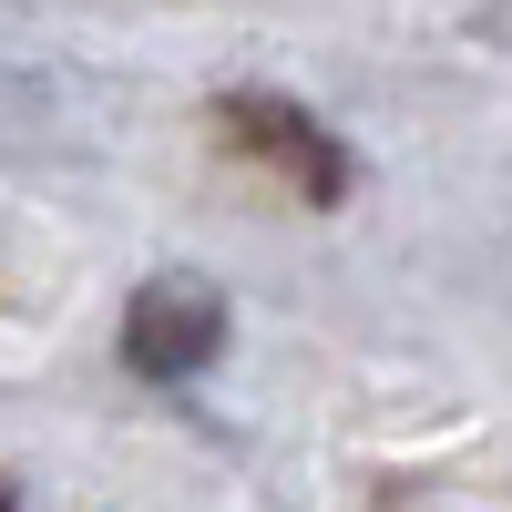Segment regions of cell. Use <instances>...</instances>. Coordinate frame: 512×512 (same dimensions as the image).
Masks as SVG:
<instances>
[{"label": "cell", "instance_id": "1", "mask_svg": "<svg viewBox=\"0 0 512 512\" xmlns=\"http://www.w3.org/2000/svg\"><path fill=\"white\" fill-rule=\"evenodd\" d=\"M0 512H11V492H0Z\"/></svg>", "mask_w": 512, "mask_h": 512}]
</instances>
